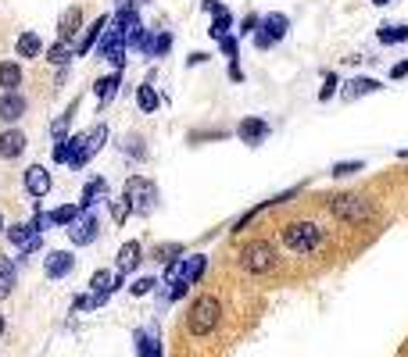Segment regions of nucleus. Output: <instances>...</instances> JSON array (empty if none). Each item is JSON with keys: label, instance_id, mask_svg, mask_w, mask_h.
<instances>
[{"label": "nucleus", "instance_id": "1a4fd4ad", "mask_svg": "<svg viewBox=\"0 0 408 357\" xmlns=\"http://www.w3.org/2000/svg\"><path fill=\"white\" fill-rule=\"evenodd\" d=\"M269 136H272V125H269L265 118L248 115V118H240V122H237V140H240V143H248V147H262Z\"/></svg>", "mask_w": 408, "mask_h": 357}, {"label": "nucleus", "instance_id": "ea45409f", "mask_svg": "<svg viewBox=\"0 0 408 357\" xmlns=\"http://www.w3.org/2000/svg\"><path fill=\"white\" fill-rule=\"evenodd\" d=\"M337 86H340V79H337V76L330 72V76H326V83H322V90H319V100L326 104V100H330V97L337 93Z\"/></svg>", "mask_w": 408, "mask_h": 357}, {"label": "nucleus", "instance_id": "393cba45", "mask_svg": "<svg viewBox=\"0 0 408 357\" xmlns=\"http://www.w3.org/2000/svg\"><path fill=\"white\" fill-rule=\"evenodd\" d=\"M15 51H19V58H40V54H44V40H40V33L26 29V33L19 36Z\"/></svg>", "mask_w": 408, "mask_h": 357}, {"label": "nucleus", "instance_id": "412c9836", "mask_svg": "<svg viewBox=\"0 0 408 357\" xmlns=\"http://www.w3.org/2000/svg\"><path fill=\"white\" fill-rule=\"evenodd\" d=\"M118 86H122V72L101 76V79L93 83V97H97V104H111V100H115V93H118Z\"/></svg>", "mask_w": 408, "mask_h": 357}, {"label": "nucleus", "instance_id": "4be33fe9", "mask_svg": "<svg viewBox=\"0 0 408 357\" xmlns=\"http://www.w3.org/2000/svg\"><path fill=\"white\" fill-rule=\"evenodd\" d=\"M172 51V33H165V29H158V33H151L147 36V43H143V58H165Z\"/></svg>", "mask_w": 408, "mask_h": 357}, {"label": "nucleus", "instance_id": "6e6552de", "mask_svg": "<svg viewBox=\"0 0 408 357\" xmlns=\"http://www.w3.org/2000/svg\"><path fill=\"white\" fill-rule=\"evenodd\" d=\"M287 33H290V19H287L283 11H272V15L262 19V26H258V33H255V47H258V51H269V47L280 43Z\"/></svg>", "mask_w": 408, "mask_h": 357}, {"label": "nucleus", "instance_id": "603ef678", "mask_svg": "<svg viewBox=\"0 0 408 357\" xmlns=\"http://www.w3.org/2000/svg\"><path fill=\"white\" fill-rule=\"evenodd\" d=\"M0 332H4V314H0Z\"/></svg>", "mask_w": 408, "mask_h": 357}, {"label": "nucleus", "instance_id": "20e7f679", "mask_svg": "<svg viewBox=\"0 0 408 357\" xmlns=\"http://www.w3.org/2000/svg\"><path fill=\"white\" fill-rule=\"evenodd\" d=\"M330 214L337 218V222H344V225H362V222H369V218H376V204L369 200V197H362V193H337V197H330Z\"/></svg>", "mask_w": 408, "mask_h": 357}, {"label": "nucleus", "instance_id": "8fccbe9b", "mask_svg": "<svg viewBox=\"0 0 408 357\" xmlns=\"http://www.w3.org/2000/svg\"><path fill=\"white\" fill-rule=\"evenodd\" d=\"M0 232H8V225H4V214H0Z\"/></svg>", "mask_w": 408, "mask_h": 357}, {"label": "nucleus", "instance_id": "49530a36", "mask_svg": "<svg viewBox=\"0 0 408 357\" xmlns=\"http://www.w3.org/2000/svg\"><path fill=\"white\" fill-rule=\"evenodd\" d=\"M204 61H208V54H190V58H186V68H190V65H204Z\"/></svg>", "mask_w": 408, "mask_h": 357}, {"label": "nucleus", "instance_id": "c756f323", "mask_svg": "<svg viewBox=\"0 0 408 357\" xmlns=\"http://www.w3.org/2000/svg\"><path fill=\"white\" fill-rule=\"evenodd\" d=\"M79 214H83V211H79V204H61V207H54V211H51V225H65V229H68Z\"/></svg>", "mask_w": 408, "mask_h": 357}, {"label": "nucleus", "instance_id": "9d476101", "mask_svg": "<svg viewBox=\"0 0 408 357\" xmlns=\"http://www.w3.org/2000/svg\"><path fill=\"white\" fill-rule=\"evenodd\" d=\"M97 236H101V222H97V214H90V211H83V214L68 225L72 247H90V243H97Z\"/></svg>", "mask_w": 408, "mask_h": 357}, {"label": "nucleus", "instance_id": "aec40b11", "mask_svg": "<svg viewBox=\"0 0 408 357\" xmlns=\"http://www.w3.org/2000/svg\"><path fill=\"white\" fill-rule=\"evenodd\" d=\"M379 90H383L379 79H372V76H355V79L347 83V90H344V100H358V97H369V93H379Z\"/></svg>", "mask_w": 408, "mask_h": 357}, {"label": "nucleus", "instance_id": "39448f33", "mask_svg": "<svg viewBox=\"0 0 408 357\" xmlns=\"http://www.w3.org/2000/svg\"><path fill=\"white\" fill-rule=\"evenodd\" d=\"M283 243H287V250L308 257V254H315L326 243V232L315 222H287L283 225Z\"/></svg>", "mask_w": 408, "mask_h": 357}, {"label": "nucleus", "instance_id": "f03ea898", "mask_svg": "<svg viewBox=\"0 0 408 357\" xmlns=\"http://www.w3.org/2000/svg\"><path fill=\"white\" fill-rule=\"evenodd\" d=\"M108 125L104 122H97L93 129H86V133H76V136H68V168L72 172H79V168H86L90 165V157L108 143Z\"/></svg>", "mask_w": 408, "mask_h": 357}, {"label": "nucleus", "instance_id": "7c9ffc66", "mask_svg": "<svg viewBox=\"0 0 408 357\" xmlns=\"http://www.w3.org/2000/svg\"><path fill=\"white\" fill-rule=\"evenodd\" d=\"M230 26H233V15L223 8V11L212 15V29H208V36H212V40H223V36L230 33Z\"/></svg>", "mask_w": 408, "mask_h": 357}, {"label": "nucleus", "instance_id": "f257e3e1", "mask_svg": "<svg viewBox=\"0 0 408 357\" xmlns=\"http://www.w3.org/2000/svg\"><path fill=\"white\" fill-rule=\"evenodd\" d=\"M219 321H223V304H219V296L200 293V296L190 304V314H186V328H190V336H197V339L212 336V332L219 328Z\"/></svg>", "mask_w": 408, "mask_h": 357}, {"label": "nucleus", "instance_id": "37998d69", "mask_svg": "<svg viewBox=\"0 0 408 357\" xmlns=\"http://www.w3.org/2000/svg\"><path fill=\"white\" fill-rule=\"evenodd\" d=\"M408 76V61H397L394 68H390V79H404Z\"/></svg>", "mask_w": 408, "mask_h": 357}, {"label": "nucleus", "instance_id": "473e14b6", "mask_svg": "<svg viewBox=\"0 0 408 357\" xmlns=\"http://www.w3.org/2000/svg\"><path fill=\"white\" fill-rule=\"evenodd\" d=\"M90 289H93V293H108V296H111V289H115V279H111V271H108V268L93 271V279H90Z\"/></svg>", "mask_w": 408, "mask_h": 357}, {"label": "nucleus", "instance_id": "2eb2a0df", "mask_svg": "<svg viewBox=\"0 0 408 357\" xmlns=\"http://www.w3.org/2000/svg\"><path fill=\"white\" fill-rule=\"evenodd\" d=\"M51 186H54V179H51V172L44 165H29L26 168V193L29 197H47Z\"/></svg>", "mask_w": 408, "mask_h": 357}, {"label": "nucleus", "instance_id": "0eeeda50", "mask_svg": "<svg viewBox=\"0 0 408 357\" xmlns=\"http://www.w3.org/2000/svg\"><path fill=\"white\" fill-rule=\"evenodd\" d=\"M97 54H101V61H108L115 72H122V68H126L129 43H126V29H122V26H115V19H111V26L104 29V36H101V43H97Z\"/></svg>", "mask_w": 408, "mask_h": 357}, {"label": "nucleus", "instance_id": "cd10ccee", "mask_svg": "<svg viewBox=\"0 0 408 357\" xmlns=\"http://www.w3.org/2000/svg\"><path fill=\"white\" fill-rule=\"evenodd\" d=\"M15 279H19V268H15V261H11V257H0V300H4V296H11V289H15Z\"/></svg>", "mask_w": 408, "mask_h": 357}, {"label": "nucleus", "instance_id": "a878e982", "mask_svg": "<svg viewBox=\"0 0 408 357\" xmlns=\"http://www.w3.org/2000/svg\"><path fill=\"white\" fill-rule=\"evenodd\" d=\"M72 58H76V43H72V40H58V43L47 47V61L58 65V68H65Z\"/></svg>", "mask_w": 408, "mask_h": 357}, {"label": "nucleus", "instance_id": "a211bd4d", "mask_svg": "<svg viewBox=\"0 0 408 357\" xmlns=\"http://www.w3.org/2000/svg\"><path fill=\"white\" fill-rule=\"evenodd\" d=\"M26 108H29V100H26L19 90L0 93V122H19V118L26 115Z\"/></svg>", "mask_w": 408, "mask_h": 357}, {"label": "nucleus", "instance_id": "ddd939ff", "mask_svg": "<svg viewBox=\"0 0 408 357\" xmlns=\"http://www.w3.org/2000/svg\"><path fill=\"white\" fill-rule=\"evenodd\" d=\"M44 271H47V279H65V275L76 271V257L68 250H51L44 257Z\"/></svg>", "mask_w": 408, "mask_h": 357}, {"label": "nucleus", "instance_id": "bb28decb", "mask_svg": "<svg viewBox=\"0 0 408 357\" xmlns=\"http://www.w3.org/2000/svg\"><path fill=\"white\" fill-rule=\"evenodd\" d=\"M136 108H140L143 115H154V111L161 108V97H158V90H154L151 83L136 86Z\"/></svg>", "mask_w": 408, "mask_h": 357}, {"label": "nucleus", "instance_id": "72a5a7b5", "mask_svg": "<svg viewBox=\"0 0 408 357\" xmlns=\"http://www.w3.org/2000/svg\"><path fill=\"white\" fill-rule=\"evenodd\" d=\"M72 115H76V104H72V108H68V111H65V115H61V118L51 125V136H54V143H58V140H68V125H72Z\"/></svg>", "mask_w": 408, "mask_h": 357}, {"label": "nucleus", "instance_id": "f8f14e48", "mask_svg": "<svg viewBox=\"0 0 408 357\" xmlns=\"http://www.w3.org/2000/svg\"><path fill=\"white\" fill-rule=\"evenodd\" d=\"M26 147H29V140H26L22 129H4L0 133V157L4 161H19L26 154Z\"/></svg>", "mask_w": 408, "mask_h": 357}, {"label": "nucleus", "instance_id": "4c0bfd02", "mask_svg": "<svg viewBox=\"0 0 408 357\" xmlns=\"http://www.w3.org/2000/svg\"><path fill=\"white\" fill-rule=\"evenodd\" d=\"M175 254H183V247H179V243H165V247H158V250H154V261H158V264H161V261H165V264H172V261H175Z\"/></svg>", "mask_w": 408, "mask_h": 357}, {"label": "nucleus", "instance_id": "dca6fc26", "mask_svg": "<svg viewBox=\"0 0 408 357\" xmlns=\"http://www.w3.org/2000/svg\"><path fill=\"white\" fill-rule=\"evenodd\" d=\"M101 200H108V182H104V175H93V179H86V186H83L79 211H93Z\"/></svg>", "mask_w": 408, "mask_h": 357}, {"label": "nucleus", "instance_id": "c03bdc74", "mask_svg": "<svg viewBox=\"0 0 408 357\" xmlns=\"http://www.w3.org/2000/svg\"><path fill=\"white\" fill-rule=\"evenodd\" d=\"M230 79H233V83H244V68H240L237 61H230Z\"/></svg>", "mask_w": 408, "mask_h": 357}, {"label": "nucleus", "instance_id": "79ce46f5", "mask_svg": "<svg viewBox=\"0 0 408 357\" xmlns=\"http://www.w3.org/2000/svg\"><path fill=\"white\" fill-rule=\"evenodd\" d=\"M54 161L58 165H68V140H58L54 143Z\"/></svg>", "mask_w": 408, "mask_h": 357}, {"label": "nucleus", "instance_id": "f704fd0d", "mask_svg": "<svg viewBox=\"0 0 408 357\" xmlns=\"http://www.w3.org/2000/svg\"><path fill=\"white\" fill-rule=\"evenodd\" d=\"M122 150H126L129 157H136V161H143V157H147V147H143V136H136V133H129V136H126V143H122Z\"/></svg>", "mask_w": 408, "mask_h": 357}, {"label": "nucleus", "instance_id": "5701e85b", "mask_svg": "<svg viewBox=\"0 0 408 357\" xmlns=\"http://www.w3.org/2000/svg\"><path fill=\"white\" fill-rule=\"evenodd\" d=\"M140 261H143V247H140L136 239H129V243L118 247V271H122V275H129Z\"/></svg>", "mask_w": 408, "mask_h": 357}, {"label": "nucleus", "instance_id": "2f4dec72", "mask_svg": "<svg viewBox=\"0 0 408 357\" xmlns=\"http://www.w3.org/2000/svg\"><path fill=\"white\" fill-rule=\"evenodd\" d=\"M355 172H365V161H333V168H330L333 179H347Z\"/></svg>", "mask_w": 408, "mask_h": 357}, {"label": "nucleus", "instance_id": "a18cd8bd", "mask_svg": "<svg viewBox=\"0 0 408 357\" xmlns=\"http://www.w3.org/2000/svg\"><path fill=\"white\" fill-rule=\"evenodd\" d=\"M204 11L215 15V11H223V4H219V0H204Z\"/></svg>", "mask_w": 408, "mask_h": 357}, {"label": "nucleus", "instance_id": "c9c22d12", "mask_svg": "<svg viewBox=\"0 0 408 357\" xmlns=\"http://www.w3.org/2000/svg\"><path fill=\"white\" fill-rule=\"evenodd\" d=\"M154 350H158L154 336H151V332H136V357H151Z\"/></svg>", "mask_w": 408, "mask_h": 357}, {"label": "nucleus", "instance_id": "e433bc0d", "mask_svg": "<svg viewBox=\"0 0 408 357\" xmlns=\"http://www.w3.org/2000/svg\"><path fill=\"white\" fill-rule=\"evenodd\" d=\"M215 43H219V51H223L230 61H237V58H240V43H237V36H230V33H226V36H223V40H215Z\"/></svg>", "mask_w": 408, "mask_h": 357}, {"label": "nucleus", "instance_id": "58836bf2", "mask_svg": "<svg viewBox=\"0 0 408 357\" xmlns=\"http://www.w3.org/2000/svg\"><path fill=\"white\" fill-rule=\"evenodd\" d=\"M154 286H158V282H154L151 275H143V279H136V282L129 286V293H133V296H147V293H151Z\"/></svg>", "mask_w": 408, "mask_h": 357}, {"label": "nucleus", "instance_id": "a19ab883", "mask_svg": "<svg viewBox=\"0 0 408 357\" xmlns=\"http://www.w3.org/2000/svg\"><path fill=\"white\" fill-rule=\"evenodd\" d=\"M258 26H262V19H258V15H244V22H240V36H248V33L255 36V33H258Z\"/></svg>", "mask_w": 408, "mask_h": 357}, {"label": "nucleus", "instance_id": "f3484780", "mask_svg": "<svg viewBox=\"0 0 408 357\" xmlns=\"http://www.w3.org/2000/svg\"><path fill=\"white\" fill-rule=\"evenodd\" d=\"M290 197H297V186H290V190H283V193H276V197H269V200H262L258 207H251L248 214H240L237 218V225H233V232H240V229H248V222H255L262 211H269V207H276V204H287Z\"/></svg>", "mask_w": 408, "mask_h": 357}, {"label": "nucleus", "instance_id": "de8ad7c7", "mask_svg": "<svg viewBox=\"0 0 408 357\" xmlns=\"http://www.w3.org/2000/svg\"><path fill=\"white\" fill-rule=\"evenodd\" d=\"M83 307H90V296H76L72 300V311H83Z\"/></svg>", "mask_w": 408, "mask_h": 357}, {"label": "nucleus", "instance_id": "c85d7f7f", "mask_svg": "<svg viewBox=\"0 0 408 357\" xmlns=\"http://www.w3.org/2000/svg\"><path fill=\"white\" fill-rule=\"evenodd\" d=\"M376 40L383 47H394V43H408V26H379Z\"/></svg>", "mask_w": 408, "mask_h": 357}, {"label": "nucleus", "instance_id": "423d86ee", "mask_svg": "<svg viewBox=\"0 0 408 357\" xmlns=\"http://www.w3.org/2000/svg\"><path fill=\"white\" fill-rule=\"evenodd\" d=\"M240 268L248 275H269L276 268V247L269 239H251L248 247H240Z\"/></svg>", "mask_w": 408, "mask_h": 357}, {"label": "nucleus", "instance_id": "9b49d317", "mask_svg": "<svg viewBox=\"0 0 408 357\" xmlns=\"http://www.w3.org/2000/svg\"><path fill=\"white\" fill-rule=\"evenodd\" d=\"M4 236L11 239V247H19V257H26V254H36V250L44 247V239H40V232L33 229V222H29V225H26V222H19V225H11Z\"/></svg>", "mask_w": 408, "mask_h": 357}, {"label": "nucleus", "instance_id": "09e8293b", "mask_svg": "<svg viewBox=\"0 0 408 357\" xmlns=\"http://www.w3.org/2000/svg\"><path fill=\"white\" fill-rule=\"evenodd\" d=\"M372 4H376V8H387V4H394V0H372Z\"/></svg>", "mask_w": 408, "mask_h": 357}, {"label": "nucleus", "instance_id": "6ab92c4d", "mask_svg": "<svg viewBox=\"0 0 408 357\" xmlns=\"http://www.w3.org/2000/svg\"><path fill=\"white\" fill-rule=\"evenodd\" d=\"M76 33H83V8L79 4L65 8L58 19V40H76Z\"/></svg>", "mask_w": 408, "mask_h": 357}, {"label": "nucleus", "instance_id": "b1692460", "mask_svg": "<svg viewBox=\"0 0 408 357\" xmlns=\"http://www.w3.org/2000/svg\"><path fill=\"white\" fill-rule=\"evenodd\" d=\"M22 86V65L19 61H0V90L11 93Z\"/></svg>", "mask_w": 408, "mask_h": 357}, {"label": "nucleus", "instance_id": "7ed1b4c3", "mask_svg": "<svg viewBox=\"0 0 408 357\" xmlns=\"http://www.w3.org/2000/svg\"><path fill=\"white\" fill-rule=\"evenodd\" d=\"M122 200H126V207H129V214H140V218H147V214H154V207H158V186L147 179V175H129L126 182H122Z\"/></svg>", "mask_w": 408, "mask_h": 357}, {"label": "nucleus", "instance_id": "4468645a", "mask_svg": "<svg viewBox=\"0 0 408 357\" xmlns=\"http://www.w3.org/2000/svg\"><path fill=\"white\" fill-rule=\"evenodd\" d=\"M111 26V15H101L93 26H86L83 29V36H79V47H76V58H86L97 43H101V36H104V29Z\"/></svg>", "mask_w": 408, "mask_h": 357}, {"label": "nucleus", "instance_id": "3c124183", "mask_svg": "<svg viewBox=\"0 0 408 357\" xmlns=\"http://www.w3.org/2000/svg\"><path fill=\"white\" fill-rule=\"evenodd\" d=\"M397 157H408V150H397Z\"/></svg>", "mask_w": 408, "mask_h": 357}]
</instances>
